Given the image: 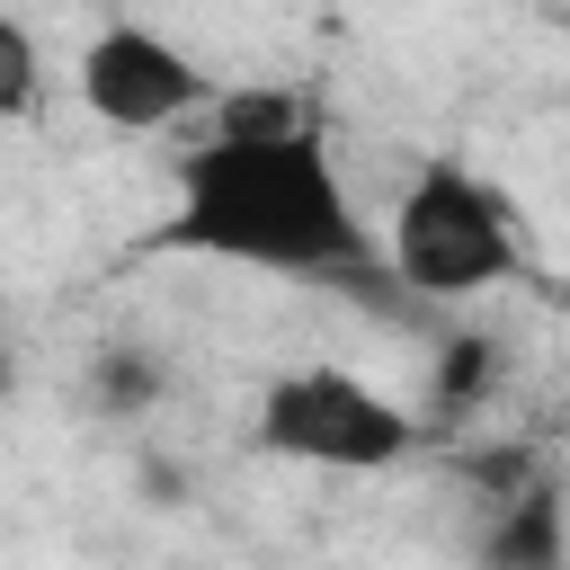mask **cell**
I'll list each match as a JSON object with an SVG mask.
<instances>
[{"label":"cell","mask_w":570,"mask_h":570,"mask_svg":"<svg viewBox=\"0 0 570 570\" xmlns=\"http://www.w3.org/2000/svg\"><path fill=\"white\" fill-rule=\"evenodd\" d=\"M151 249H187L258 276H365L383 258L321 134H285V142L205 134L178 160V205L151 232Z\"/></svg>","instance_id":"cell-1"},{"label":"cell","mask_w":570,"mask_h":570,"mask_svg":"<svg viewBox=\"0 0 570 570\" xmlns=\"http://www.w3.org/2000/svg\"><path fill=\"white\" fill-rule=\"evenodd\" d=\"M383 267L428 303L490 294L517 276V214L463 160H428V169H410V187L383 214Z\"/></svg>","instance_id":"cell-2"},{"label":"cell","mask_w":570,"mask_h":570,"mask_svg":"<svg viewBox=\"0 0 570 570\" xmlns=\"http://www.w3.org/2000/svg\"><path fill=\"white\" fill-rule=\"evenodd\" d=\"M258 445L321 472H392L419 445V419L347 365H285L258 392Z\"/></svg>","instance_id":"cell-3"},{"label":"cell","mask_w":570,"mask_h":570,"mask_svg":"<svg viewBox=\"0 0 570 570\" xmlns=\"http://www.w3.org/2000/svg\"><path fill=\"white\" fill-rule=\"evenodd\" d=\"M71 89H80V107L98 116V125H116V134H169V125H187V116H205L223 89L205 80V62L187 53V45H169L160 27H142V18H116V27H98L89 45H80V62H71Z\"/></svg>","instance_id":"cell-4"},{"label":"cell","mask_w":570,"mask_h":570,"mask_svg":"<svg viewBox=\"0 0 570 570\" xmlns=\"http://www.w3.org/2000/svg\"><path fill=\"white\" fill-rule=\"evenodd\" d=\"M570 561V508L552 481H517L490 499L481 517V543H472V570H561Z\"/></svg>","instance_id":"cell-5"},{"label":"cell","mask_w":570,"mask_h":570,"mask_svg":"<svg viewBox=\"0 0 570 570\" xmlns=\"http://www.w3.org/2000/svg\"><path fill=\"white\" fill-rule=\"evenodd\" d=\"M160 392H169V365H160L151 347H134V338L98 347V356H89V374H80V401H89L98 419H151V410H160Z\"/></svg>","instance_id":"cell-6"},{"label":"cell","mask_w":570,"mask_h":570,"mask_svg":"<svg viewBox=\"0 0 570 570\" xmlns=\"http://www.w3.org/2000/svg\"><path fill=\"white\" fill-rule=\"evenodd\" d=\"M205 134H223V142H285V134H321V125H312V107L294 89H223L205 107Z\"/></svg>","instance_id":"cell-7"},{"label":"cell","mask_w":570,"mask_h":570,"mask_svg":"<svg viewBox=\"0 0 570 570\" xmlns=\"http://www.w3.org/2000/svg\"><path fill=\"white\" fill-rule=\"evenodd\" d=\"M499 338H481V330H463V338H445V356H436V410L445 419H472L490 392H499Z\"/></svg>","instance_id":"cell-8"},{"label":"cell","mask_w":570,"mask_h":570,"mask_svg":"<svg viewBox=\"0 0 570 570\" xmlns=\"http://www.w3.org/2000/svg\"><path fill=\"white\" fill-rule=\"evenodd\" d=\"M36 89H45L36 27H27V18H0V116H9V125H27V116H36Z\"/></svg>","instance_id":"cell-9"}]
</instances>
